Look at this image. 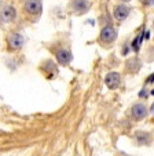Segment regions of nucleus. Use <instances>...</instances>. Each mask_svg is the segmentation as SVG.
<instances>
[{
	"label": "nucleus",
	"mask_w": 154,
	"mask_h": 156,
	"mask_svg": "<svg viewBox=\"0 0 154 156\" xmlns=\"http://www.w3.org/2000/svg\"><path fill=\"white\" fill-rule=\"evenodd\" d=\"M120 2H124L125 3V2H131V0H120Z\"/></svg>",
	"instance_id": "f8f14e48"
},
{
	"label": "nucleus",
	"mask_w": 154,
	"mask_h": 156,
	"mask_svg": "<svg viewBox=\"0 0 154 156\" xmlns=\"http://www.w3.org/2000/svg\"><path fill=\"white\" fill-rule=\"evenodd\" d=\"M105 83L109 88H117L120 84V75L117 72H110V73L106 75Z\"/></svg>",
	"instance_id": "423d86ee"
},
{
	"label": "nucleus",
	"mask_w": 154,
	"mask_h": 156,
	"mask_svg": "<svg viewBox=\"0 0 154 156\" xmlns=\"http://www.w3.org/2000/svg\"><path fill=\"white\" fill-rule=\"evenodd\" d=\"M73 59V55H72V53H70L69 50H58L56 51V61L59 62V64H62V65H67L70 61Z\"/></svg>",
	"instance_id": "6e6552de"
},
{
	"label": "nucleus",
	"mask_w": 154,
	"mask_h": 156,
	"mask_svg": "<svg viewBox=\"0 0 154 156\" xmlns=\"http://www.w3.org/2000/svg\"><path fill=\"white\" fill-rule=\"evenodd\" d=\"M142 3L145 6H154V0H142Z\"/></svg>",
	"instance_id": "9d476101"
},
{
	"label": "nucleus",
	"mask_w": 154,
	"mask_h": 156,
	"mask_svg": "<svg viewBox=\"0 0 154 156\" xmlns=\"http://www.w3.org/2000/svg\"><path fill=\"white\" fill-rule=\"evenodd\" d=\"M128 15H129V7L125 6V4H120V6H117L116 10H114V18L118 21L127 20Z\"/></svg>",
	"instance_id": "0eeeda50"
},
{
	"label": "nucleus",
	"mask_w": 154,
	"mask_h": 156,
	"mask_svg": "<svg viewBox=\"0 0 154 156\" xmlns=\"http://www.w3.org/2000/svg\"><path fill=\"white\" fill-rule=\"evenodd\" d=\"M132 115H134V118L138 119V120L146 118V115H147V108H146V105H143V104H135V105L132 106Z\"/></svg>",
	"instance_id": "1a4fd4ad"
},
{
	"label": "nucleus",
	"mask_w": 154,
	"mask_h": 156,
	"mask_svg": "<svg viewBox=\"0 0 154 156\" xmlns=\"http://www.w3.org/2000/svg\"><path fill=\"white\" fill-rule=\"evenodd\" d=\"M41 9H43L41 0H26L23 4V10L30 15H39L41 12Z\"/></svg>",
	"instance_id": "f03ea898"
},
{
	"label": "nucleus",
	"mask_w": 154,
	"mask_h": 156,
	"mask_svg": "<svg viewBox=\"0 0 154 156\" xmlns=\"http://www.w3.org/2000/svg\"><path fill=\"white\" fill-rule=\"evenodd\" d=\"M17 17V11L11 6H3L2 7V22H11Z\"/></svg>",
	"instance_id": "39448f33"
},
{
	"label": "nucleus",
	"mask_w": 154,
	"mask_h": 156,
	"mask_svg": "<svg viewBox=\"0 0 154 156\" xmlns=\"http://www.w3.org/2000/svg\"><path fill=\"white\" fill-rule=\"evenodd\" d=\"M151 112L154 113V102H153V105H151Z\"/></svg>",
	"instance_id": "9b49d317"
},
{
	"label": "nucleus",
	"mask_w": 154,
	"mask_h": 156,
	"mask_svg": "<svg viewBox=\"0 0 154 156\" xmlns=\"http://www.w3.org/2000/svg\"><path fill=\"white\" fill-rule=\"evenodd\" d=\"M23 41H25L23 36L18 35V33L10 35L9 37H7V44H9V47L11 48V50H18V48H21L23 46Z\"/></svg>",
	"instance_id": "20e7f679"
},
{
	"label": "nucleus",
	"mask_w": 154,
	"mask_h": 156,
	"mask_svg": "<svg viewBox=\"0 0 154 156\" xmlns=\"http://www.w3.org/2000/svg\"><path fill=\"white\" fill-rule=\"evenodd\" d=\"M117 39V30L113 25H106L101 30V40L105 43H111Z\"/></svg>",
	"instance_id": "f257e3e1"
},
{
	"label": "nucleus",
	"mask_w": 154,
	"mask_h": 156,
	"mask_svg": "<svg viewBox=\"0 0 154 156\" xmlns=\"http://www.w3.org/2000/svg\"><path fill=\"white\" fill-rule=\"evenodd\" d=\"M90 2L88 0H72L70 3V7H72L73 12L77 15H81V14H85V12L90 10Z\"/></svg>",
	"instance_id": "7ed1b4c3"
}]
</instances>
